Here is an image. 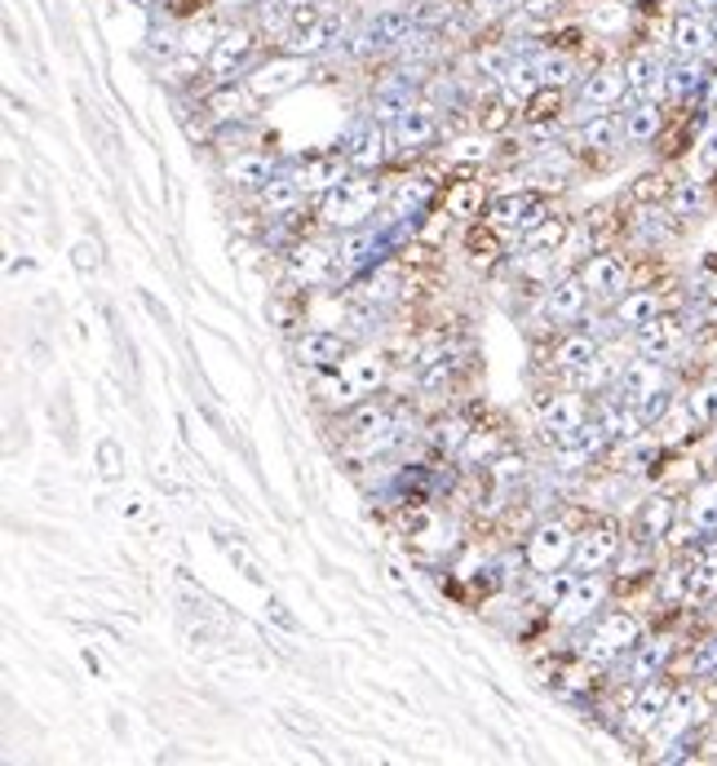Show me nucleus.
I'll return each instance as SVG.
<instances>
[{"mask_svg":"<svg viewBox=\"0 0 717 766\" xmlns=\"http://www.w3.org/2000/svg\"><path fill=\"white\" fill-rule=\"evenodd\" d=\"M395 191V178L386 173H350L341 186H332L328 195L315 199V222L328 231H358L373 227V217L386 213Z\"/></svg>","mask_w":717,"mask_h":766,"instance_id":"nucleus-1","label":"nucleus"},{"mask_svg":"<svg viewBox=\"0 0 717 766\" xmlns=\"http://www.w3.org/2000/svg\"><path fill=\"white\" fill-rule=\"evenodd\" d=\"M642 633H647V625H642L638 611H629V607H607V611H598V616L584 625L576 651H584L589 661H598V665L612 670V665H621L625 655L642 642Z\"/></svg>","mask_w":717,"mask_h":766,"instance_id":"nucleus-2","label":"nucleus"},{"mask_svg":"<svg viewBox=\"0 0 717 766\" xmlns=\"http://www.w3.org/2000/svg\"><path fill=\"white\" fill-rule=\"evenodd\" d=\"M584 518H589V514H584ZM584 518H576V514H545V518H536V527L523 536V555H527L532 576H540V572H558V568H571L576 531H580Z\"/></svg>","mask_w":717,"mask_h":766,"instance_id":"nucleus-3","label":"nucleus"},{"mask_svg":"<svg viewBox=\"0 0 717 766\" xmlns=\"http://www.w3.org/2000/svg\"><path fill=\"white\" fill-rule=\"evenodd\" d=\"M625 527L616 514H589L576 531V555H571V568L576 572H607L621 550H625Z\"/></svg>","mask_w":717,"mask_h":766,"instance_id":"nucleus-4","label":"nucleus"},{"mask_svg":"<svg viewBox=\"0 0 717 766\" xmlns=\"http://www.w3.org/2000/svg\"><path fill=\"white\" fill-rule=\"evenodd\" d=\"M612 594H616V576H607V572H580V581L571 585V594L549 611V625L554 629H584L598 611L607 607Z\"/></svg>","mask_w":717,"mask_h":766,"instance_id":"nucleus-5","label":"nucleus"},{"mask_svg":"<svg viewBox=\"0 0 717 766\" xmlns=\"http://www.w3.org/2000/svg\"><path fill=\"white\" fill-rule=\"evenodd\" d=\"M337 373L345 377V386L354 390V399L364 403V399H373V395H382V390L390 386L395 359H390L386 346H354V351L337 364Z\"/></svg>","mask_w":717,"mask_h":766,"instance_id":"nucleus-6","label":"nucleus"},{"mask_svg":"<svg viewBox=\"0 0 717 766\" xmlns=\"http://www.w3.org/2000/svg\"><path fill=\"white\" fill-rule=\"evenodd\" d=\"M580 279L589 284V293H593V301H621L629 288H638V279H634V262L629 258H621V253H612V249H598V253H589L580 266Z\"/></svg>","mask_w":717,"mask_h":766,"instance_id":"nucleus-7","label":"nucleus"},{"mask_svg":"<svg viewBox=\"0 0 717 766\" xmlns=\"http://www.w3.org/2000/svg\"><path fill=\"white\" fill-rule=\"evenodd\" d=\"M284 271L293 284L301 288H323L337 279V249L323 244V240H310V236H297L288 249H284Z\"/></svg>","mask_w":717,"mask_h":766,"instance_id":"nucleus-8","label":"nucleus"},{"mask_svg":"<svg viewBox=\"0 0 717 766\" xmlns=\"http://www.w3.org/2000/svg\"><path fill=\"white\" fill-rule=\"evenodd\" d=\"M474 416H469V408H443V412H434L425 425H421V444H425V453H430V461H456V453L465 448V439L474 434Z\"/></svg>","mask_w":717,"mask_h":766,"instance_id":"nucleus-9","label":"nucleus"},{"mask_svg":"<svg viewBox=\"0 0 717 766\" xmlns=\"http://www.w3.org/2000/svg\"><path fill=\"white\" fill-rule=\"evenodd\" d=\"M673 691H678V683H673L669 674H660V678H651V683H638V696H634L629 709L621 713V727H625L629 735H638V740H651V731L660 727V718H664Z\"/></svg>","mask_w":717,"mask_h":766,"instance_id":"nucleus-10","label":"nucleus"},{"mask_svg":"<svg viewBox=\"0 0 717 766\" xmlns=\"http://www.w3.org/2000/svg\"><path fill=\"white\" fill-rule=\"evenodd\" d=\"M301 80H310V58H297V54H284V49H280L275 58L258 62V67L244 76V84H249V93H253L258 102L280 98V93L297 89Z\"/></svg>","mask_w":717,"mask_h":766,"instance_id":"nucleus-11","label":"nucleus"},{"mask_svg":"<svg viewBox=\"0 0 717 766\" xmlns=\"http://www.w3.org/2000/svg\"><path fill=\"white\" fill-rule=\"evenodd\" d=\"M589 416H593V403H589L580 390H571V386H558V390L536 395V421H540L545 430L580 434V430L589 425Z\"/></svg>","mask_w":717,"mask_h":766,"instance_id":"nucleus-12","label":"nucleus"},{"mask_svg":"<svg viewBox=\"0 0 717 766\" xmlns=\"http://www.w3.org/2000/svg\"><path fill=\"white\" fill-rule=\"evenodd\" d=\"M621 142H625V112H593V116H584V125L571 138L576 156H584V160H612L621 151Z\"/></svg>","mask_w":717,"mask_h":766,"instance_id":"nucleus-13","label":"nucleus"},{"mask_svg":"<svg viewBox=\"0 0 717 766\" xmlns=\"http://www.w3.org/2000/svg\"><path fill=\"white\" fill-rule=\"evenodd\" d=\"M354 351V338L345 333H332V328H306V333L293 338V355L301 368L310 373H323V368H337L345 355Z\"/></svg>","mask_w":717,"mask_h":766,"instance_id":"nucleus-14","label":"nucleus"},{"mask_svg":"<svg viewBox=\"0 0 717 766\" xmlns=\"http://www.w3.org/2000/svg\"><path fill=\"white\" fill-rule=\"evenodd\" d=\"M390 147H399L395 134H390L382 121H368V125H358V129L350 134V142H345L341 151H345V160H350L354 173H382L386 160H390Z\"/></svg>","mask_w":717,"mask_h":766,"instance_id":"nucleus-15","label":"nucleus"},{"mask_svg":"<svg viewBox=\"0 0 717 766\" xmlns=\"http://www.w3.org/2000/svg\"><path fill=\"white\" fill-rule=\"evenodd\" d=\"M678 518H682L678 496L656 492V496H647V501L638 505V514H634V523H629V540H642V545H651V550H660L664 536H669V527H673Z\"/></svg>","mask_w":717,"mask_h":766,"instance_id":"nucleus-16","label":"nucleus"},{"mask_svg":"<svg viewBox=\"0 0 717 766\" xmlns=\"http://www.w3.org/2000/svg\"><path fill=\"white\" fill-rule=\"evenodd\" d=\"M589 301H593V293H589V284L580 279V271L558 275V279L545 288V297H540V306H545V315H549L554 323H580V319L589 315Z\"/></svg>","mask_w":717,"mask_h":766,"instance_id":"nucleus-17","label":"nucleus"},{"mask_svg":"<svg viewBox=\"0 0 717 766\" xmlns=\"http://www.w3.org/2000/svg\"><path fill=\"white\" fill-rule=\"evenodd\" d=\"M664 386H673V381H669V364H664V359H651V355H634V359L625 364L621 381L612 386V395L638 408L647 395H656V390H664Z\"/></svg>","mask_w":717,"mask_h":766,"instance_id":"nucleus-18","label":"nucleus"},{"mask_svg":"<svg viewBox=\"0 0 717 766\" xmlns=\"http://www.w3.org/2000/svg\"><path fill=\"white\" fill-rule=\"evenodd\" d=\"M634 338V351L638 355H651V359H673L682 346H686V319L682 315H673V310H664L660 319H651L647 328H638V333H629Z\"/></svg>","mask_w":717,"mask_h":766,"instance_id":"nucleus-19","label":"nucleus"},{"mask_svg":"<svg viewBox=\"0 0 717 766\" xmlns=\"http://www.w3.org/2000/svg\"><path fill=\"white\" fill-rule=\"evenodd\" d=\"M673 655H678V642L669 633H642V642L625 655V674H629V683H651V678L669 674Z\"/></svg>","mask_w":717,"mask_h":766,"instance_id":"nucleus-20","label":"nucleus"},{"mask_svg":"<svg viewBox=\"0 0 717 766\" xmlns=\"http://www.w3.org/2000/svg\"><path fill=\"white\" fill-rule=\"evenodd\" d=\"M253 49H258V32H253V27H230V32H221L217 45H213V54H208V80H213V84L230 80L239 67L253 58Z\"/></svg>","mask_w":717,"mask_h":766,"instance_id":"nucleus-21","label":"nucleus"},{"mask_svg":"<svg viewBox=\"0 0 717 766\" xmlns=\"http://www.w3.org/2000/svg\"><path fill=\"white\" fill-rule=\"evenodd\" d=\"M439 112L430 102H412V106H403V116L395 121V142H399V151L403 156H421L425 147H434V138H439Z\"/></svg>","mask_w":717,"mask_h":766,"instance_id":"nucleus-22","label":"nucleus"},{"mask_svg":"<svg viewBox=\"0 0 717 766\" xmlns=\"http://www.w3.org/2000/svg\"><path fill=\"white\" fill-rule=\"evenodd\" d=\"M625 93H629L625 67H616V62L593 67V71L580 80V102L589 106V112H616V106L625 102Z\"/></svg>","mask_w":717,"mask_h":766,"instance_id":"nucleus-23","label":"nucleus"},{"mask_svg":"<svg viewBox=\"0 0 717 766\" xmlns=\"http://www.w3.org/2000/svg\"><path fill=\"white\" fill-rule=\"evenodd\" d=\"M341 32H345V23L341 19H328V14H319L315 23H306V27H293V32H284L275 45L284 49V54H297V58H319V54H328L337 41H341Z\"/></svg>","mask_w":717,"mask_h":766,"instance_id":"nucleus-24","label":"nucleus"},{"mask_svg":"<svg viewBox=\"0 0 717 766\" xmlns=\"http://www.w3.org/2000/svg\"><path fill=\"white\" fill-rule=\"evenodd\" d=\"M275 178V160L266 151H235L226 164H221V182L239 195H258L266 182Z\"/></svg>","mask_w":717,"mask_h":766,"instance_id":"nucleus-25","label":"nucleus"},{"mask_svg":"<svg viewBox=\"0 0 717 766\" xmlns=\"http://www.w3.org/2000/svg\"><path fill=\"white\" fill-rule=\"evenodd\" d=\"M421 23H417V10H403V5H395V10H382L368 27H364V49H395V45H408L412 41V32H417Z\"/></svg>","mask_w":717,"mask_h":766,"instance_id":"nucleus-26","label":"nucleus"},{"mask_svg":"<svg viewBox=\"0 0 717 766\" xmlns=\"http://www.w3.org/2000/svg\"><path fill=\"white\" fill-rule=\"evenodd\" d=\"M350 173H354V169H350L345 151H323V156H310V160H306V164H301L293 178L301 182V191H306V195H315V199H319V195H328L332 186H341Z\"/></svg>","mask_w":717,"mask_h":766,"instance_id":"nucleus-27","label":"nucleus"},{"mask_svg":"<svg viewBox=\"0 0 717 766\" xmlns=\"http://www.w3.org/2000/svg\"><path fill=\"white\" fill-rule=\"evenodd\" d=\"M306 315H310V288H301V284H288V288L271 293L266 319L275 323V333H284V338H297V333H306Z\"/></svg>","mask_w":717,"mask_h":766,"instance_id":"nucleus-28","label":"nucleus"},{"mask_svg":"<svg viewBox=\"0 0 717 766\" xmlns=\"http://www.w3.org/2000/svg\"><path fill=\"white\" fill-rule=\"evenodd\" d=\"M514 439H510V430H505V421H497V425H483V421H478L474 425V434H469V439H465V448L456 453V466L460 470H483L497 453H505Z\"/></svg>","mask_w":717,"mask_h":766,"instance_id":"nucleus-29","label":"nucleus"},{"mask_svg":"<svg viewBox=\"0 0 717 766\" xmlns=\"http://www.w3.org/2000/svg\"><path fill=\"white\" fill-rule=\"evenodd\" d=\"M664 310H669V297L660 288H629L616 301V328H621V333H638V328H647Z\"/></svg>","mask_w":717,"mask_h":766,"instance_id":"nucleus-30","label":"nucleus"},{"mask_svg":"<svg viewBox=\"0 0 717 766\" xmlns=\"http://www.w3.org/2000/svg\"><path fill=\"white\" fill-rule=\"evenodd\" d=\"M439 182L434 178H395V191H390V204H386V222H403V217L430 208L439 199Z\"/></svg>","mask_w":717,"mask_h":766,"instance_id":"nucleus-31","label":"nucleus"},{"mask_svg":"<svg viewBox=\"0 0 717 766\" xmlns=\"http://www.w3.org/2000/svg\"><path fill=\"white\" fill-rule=\"evenodd\" d=\"M337 249V279L345 275H358L368 262H373V253L382 249V236L373 231V227H358V231H341V240L332 244Z\"/></svg>","mask_w":717,"mask_h":766,"instance_id":"nucleus-32","label":"nucleus"},{"mask_svg":"<svg viewBox=\"0 0 717 766\" xmlns=\"http://www.w3.org/2000/svg\"><path fill=\"white\" fill-rule=\"evenodd\" d=\"M301 204H306V191H301V182H297L293 173H275V178L258 191V208H262V217H271V222L301 213Z\"/></svg>","mask_w":717,"mask_h":766,"instance_id":"nucleus-33","label":"nucleus"},{"mask_svg":"<svg viewBox=\"0 0 717 766\" xmlns=\"http://www.w3.org/2000/svg\"><path fill=\"white\" fill-rule=\"evenodd\" d=\"M439 204H443L447 217H456V222H478L483 208L492 204V195H488L483 182H447L439 191Z\"/></svg>","mask_w":717,"mask_h":766,"instance_id":"nucleus-34","label":"nucleus"},{"mask_svg":"<svg viewBox=\"0 0 717 766\" xmlns=\"http://www.w3.org/2000/svg\"><path fill=\"white\" fill-rule=\"evenodd\" d=\"M249 102H258L249 93V84H235V80H221L204 93V112L217 121V125H230V121H244L249 116Z\"/></svg>","mask_w":717,"mask_h":766,"instance_id":"nucleus-35","label":"nucleus"},{"mask_svg":"<svg viewBox=\"0 0 717 766\" xmlns=\"http://www.w3.org/2000/svg\"><path fill=\"white\" fill-rule=\"evenodd\" d=\"M598 351H603V342H598L593 333H562V338L549 342V368H554L558 377H567V373L584 368Z\"/></svg>","mask_w":717,"mask_h":766,"instance_id":"nucleus-36","label":"nucleus"},{"mask_svg":"<svg viewBox=\"0 0 717 766\" xmlns=\"http://www.w3.org/2000/svg\"><path fill=\"white\" fill-rule=\"evenodd\" d=\"M465 253H469V262H474L478 271L497 266V262L505 258V231H501V227H492L488 217H478V222H469V227H465Z\"/></svg>","mask_w":717,"mask_h":766,"instance_id":"nucleus-37","label":"nucleus"},{"mask_svg":"<svg viewBox=\"0 0 717 766\" xmlns=\"http://www.w3.org/2000/svg\"><path fill=\"white\" fill-rule=\"evenodd\" d=\"M664 106L656 102V98H638L629 112H625V142H634V147H647V142H656L660 134H664Z\"/></svg>","mask_w":717,"mask_h":766,"instance_id":"nucleus-38","label":"nucleus"},{"mask_svg":"<svg viewBox=\"0 0 717 766\" xmlns=\"http://www.w3.org/2000/svg\"><path fill=\"white\" fill-rule=\"evenodd\" d=\"M571 236H576V222H571V217L549 213L545 222H536L532 231L519 236V249H532V253H562V249L571 244Z\"/></svg>","mask_w":717,"mask_h":766,"instance_id":"nucleus-39","label":"nucleus"},{"mask_svg":"<svg viewBox=\"0 0 717 766\" xmlns=\"http://www.w3.org/2000/svg\"><path fill=\"white\" fill-rule=\"evenodd\" d=\"M501 98H510L514 106H523L536 89H540V71H536V58H510V67L501 71Z\"/></svg>","mask_w":717,"mask_h":766,"instance_id":"nucleus-40","label":"nucleus"},{"mask_svg":"<svg viewBox=\"0 0 717 766\" xmlns=\"http://www.w3.org/2000/svg\"><path fill=\"white\" fill-rule=\"evenodd\" d=\"M682 518H691L704 536L717 531V479L695 483V488L686 492V501H682Z\"/></svg>","mask_w":717,"mask_h":766,"instance_id":"nucleus-41","label":"nucleus"},{"mask_svg":"<svg viewBox=\"0 0 717 766\" xmlns=\"http://www.w3.org/2000/svg\"><path fill=\"white\" fill-rule=\"evenodd\" d=\"M562 112H567V89H558V84H540V89L523 102V121H527V125H558Z\"/></svg>","mask_w":717,"mask_h":766,"instance_id":"nucleus-42","label":"nucleus"},{"mask_svg":"<svg viewBox=\"0 0 717 766\" xmlns=\"http://www.w3.org/2000/svg\"><path fill=\"white\" fill-rule=\"evenodd\" d=\"M580 581V572L576 568H558V572H540V576H532V603L536 607H545V611H554L567 594H571V585Z\"/></svg>","mask_w":717,"mask_h":766,"instance_id":"nucleus-43","label":"nucleus"},{"mask_svg":"<svg viewBox=\"0 0 717 766\" xmlns=\"http://www.w3.org/2000/svg\"><path fill=\"white\" fill-rule=\"evenodd\" d=\"M704 182H695V178H682V182H673V191H669V199H664V208L678 217V222H691V217H699L704 213Z\"/></svg>","mask_w":717,"mask_h":766,"instance_id":"nucleus-44","label":"nucleus"},{"mask_svg":"<svg viewBox=\"0 0 717 766\" xmlns=\"http://www.w3.org/2000/svg\"><path fill=\"white\" fill-rule=\"evenodd\" d=\"M673 41H678L682 54H704V49L713 45V27H708L704 19H695V14H682V19L673 23Z\"/></svg>","mask_w":717,"mask_h":766,"instance_id":"nucleus-45","label":"nucleus"},{"mask_svg":"<svg viewBox=\"0 0 717 766\" xmlns=\"http://www.w3.org/2000/svg\"><path fill=\"white\" fill-rule=\"evenodd\" d=\"M536 71H540V84H558V89H567V84L576 80V58L562 54V49H554V54L536 58Z\"/></svg>","mask_w":717,"mask_h":766,"instance_id":"nucleus-46","label":"nucleus"},{"mask_svg":"<svg viewBox=\"0 0 717 766\" xmlns=\"http://www.w3.org/2000/svg\"><path fill=\"white\" fill-rule=\"evenodd\" d=\"M682 403L695 416V425H717V381H699Z\"/></svg>","mask_w":717,"mask_h":766,"instance_id":"nucleus-47","label":"nucleus"},{"mask_svg":"<svg viewBox=\"0 0 717 766\" xmlns=\"http://www.w3.org/2000/svg\"><path fill=\"white\" fill-rule=\"evenodd\" d=\"M514 116H523V112H514V102H510V98L478 106V134H505V129L514 125Z\"/></svg>","mask_w":717,"mask_h":766,"instance_id":"nucleus-48","label":"nucleus"},{"mask_svg":"<svg viewBox=\"0 0 717 766\" xmlns=\"http://www.w3.org/2000/svg\"><path fill=\"white\" fill-rule=\"evenodd\" d=\"M669 191H673V182L664 178V173H642L634 186H629V204H664L669 199Z\"/></svg>","mask_w":717,"mask_h":766,"instance_id":"nucleus-49","label":"nucleus"},{"mask_svg":"<svg viewBox=\"0 0 717 766\" xmlns=\"http://www.w3.org/2000/svg\"><path fill=\"white\" fill-rule=\"evenodd\" d=\"M483 138H488V134H483ZM483 138H460V142H452L447 160H452L456 169H474V164H488V160H492V147H488Z\"/></svg>","mask_w":717,"mask_h":766,"instance_id":"nucleus-50","label":"nucleus"},{"mask_svg":"<svg viewBox=\"0 0 717 766\" xmlns=\"http://www.w3.org/2000/svg\"><path fill=\"white\" fill-rule=\"evenodd\" d=\"M71 262H76V271H80V275H93V271L102 266V258H98V244L80 240V244H76V253H71Z\"/></svg>","mask_w":717,"mask_h":766,"instance_id":"nucleus-51","label":"nucleus"},{"mask_svg":"<svg viewBox=\"0 0 717 766\" xmlns=\"http://www.w3.org/2000/svg\"><path fill=\"white\" fill-rule=\"evenodd\" d=\"M527 19H536V23H549V19H558L562 14V0H527Z\"/></svg>","mask_w":717,"mask_h":766,"instance_id":"nucleus-52","label":"nucleus"},{"mask_svg":"<svg viewBox=\"0 0 717 766\" xmlns=\"http://www.w3.org/2000/svg\"><path fill=\"white\" fill-rule=\"evenodd\" d=\"M98 457H102V479L115 483V479H120V448H115V444H102Z\"/></svg>","mask_w":717,"mask_h":766,"instance_id":"nucleus-53","label":"nucleus"},{"mask_svg":"<svg viewBox=\"0 0 717 766\" xmlns=\"http://www.w3.org/2000/svg\"><path fill=\"white\" fill-rule=\"evenodd\" d=\"M271 616H275V620L284 625V629H297V620H293V616L284 611V603H271Z\"/></svg>","mask_w":717,"mask_h":766,"instance_id":"nucleus-54","label":"nucleus"},{"mask_svg":"<svg viewBox=\"0 0 717 766\" xmlns=\"http://www.w3.org/2000/svg\"><path fill=\"white\" fill-rule=\"evenodd\" d=\"M686 5H691L695 14H708V10H717V0H686Z\"/></svg>","mask_w":717,"mask_h":766,"instance_id":"nucleus-55","label":"nucleus"},{"mask_svg":"<svg viewBox=\"0 0 717 766\" xmlns=\"http://www.w3.org/2000/svg\"><path fill=\"white\" fill-rule=\"evenodd\" d=\"M704 164H717V134L708 138V151H704Z\"/></svg>","mask_w":717,"mask_h":766,"instance_id":"nucleus-56","label":"nucleus"},{"mask_svg":"<svg viewBox=\"0 0 717 766\" xmlns=\"http://www.w3.org/2000/svg\"><path fill=\"white\" fill-rule=\"evenodd\" d=\"M284 5H288V10H297V5H310V0H284Z\"/></svg>","mask_w":717,"mask_h":766,"instance_id":"nucleus-57","label":"nucleus"},{"mask_svg":"<svg viewBox=\"0 0 717 766\" xmlns=\"http://www.w3.org/2000/svg\"><path fill=\"white\" fill-rule=\"evenodd\" d=\"M708 323H713V328H717V306H708Z\"/></svg>","mask_w":717,"mask_h":766,"instance_id":"nucleus-58","label":"nucleus"},{"mask_svg":"<svg viewBox=\"0 0 717 766\" xmlns=\"http://www.w3.org/2000/svg\"><path fill=\"white\" fill-rule=\"evenodd\" d=\"M138 5H160V0H138Z\"/></svg>","mask_w":717,"mask_h":766,"instance_id":"nucleus-59","label":"nucleus"},{"mask_svg":"<svg viewBox=\"0 0 717 766\" xmlns=\"http://www.w3.org/2000/svg\"><path fill=\"white\" fill-rule=\"evenodd\" d=\"M713 678H717V674H713Z\"/></svg>","mask_w":717,"mask_h":766,"instance_id":"nucleus-60","label":"nucleus"}]
</instances>
